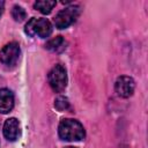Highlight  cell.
I'll return each instance as SVG.
<instances>
[{
    "instance_id": "6da1fadb",
    "label": "cell",
    "mask_w": 148,
    "mask_h": 148,
    "mask_svg": "<svg viewBox=\"0 0 148 148\" xmlns=\"http://www.w3.org/2000/svg\"><path fill=\"white\" fill-rule=\"evenodd\" d=\"M58 134L60 139L66 141H80L84 139L86 131L82 124L75 119H62L58 126Z\"/></svg>"
},
{
    "instance_id": "7a4b0ae2",
    "label": "cell",
    "mask_w": 148,
    "mask_h": 148,
    "mask_svg": "<svg viewBox=\"0 0 148 148\" xmlns=\"http://www.w3.org/2000/svg\"><path fill=\"white\" fill-rule=\"evenodd\" d=\"M25 34L31 37H39V38H46L52 32V24L47 18H36L32 17L28 21L24 29Z\"/></svg>"
},
{
    "instance_id": "3957f363",
    "label": "cell",
    "mask_w": 148,
    "mask_h": 148,
    "mask_svg": "<svg viewBox=\"0 0 148 148\" xmlns=\"http://www.w3.org/2000/svg\"><path fill=\"white\" fill-rule=\"evenodd\" d=\"M47 80H49L50 87L52 88L53 91H56V92L64 91L65 88L67 87V81H68L66 68L60 64L54 65L52 67V69L49 72Z\"/></svg>"
},
{
    "instance_id": "277c9868",
    "label": "cell",
    "mask_w": 148,
    "mask_h": 148,
    "mask_svg": "<svg viewBox=\"0 0 148 148\" xmlns=\"http://www.w3.org/2000/svg\"><path fill=\"white\" fill-rule=\"evenodd\" d=\"M80 14V7L79 6H69L65 9L60 10L56 17H54V24L58 29H65L68 28L75 20L77 18Z\"/></svg>"
},
{
    "instance_id": "5b68a950",
    "label": "cell",
    "mask_w": 148,
    "mask_h": 148,
    "mask_svg": "<svg viewBox=\"0 0 148 148\" xmlns=\"http://www.w3.org/2000/svg\"><path fill=\"white\" fill-rule=\"evenodd\" d=\"M20 53H21V50L17 43L15 42L8 43L0 51V61L7 67H13L18 61Z\"/></svg>"
},
{
    "instance_id": "8992f818",
    "label": "cell",
    "mask_w": 148,
    "mask_h": 148,
    "mask_svg": "<svg viewBox=\"0 0 148 148\" xmlns=\"http://www.w3.org/2000/svg\"><path fill=\"white\" fill-rule=\"evenodd\" d=\"M134 89H135V82L131 76L121 75L116 80L114 90L118 96L123 98H128L130 96L133 95Z\"/></svg>"
},
{
    "instance_id": "52a82bcc",
    "label": "cell",
    "mask_w": 148,
    "mask_h": 148,
    "mask_svg": "<svg viewBox=\"0 0 148 148\" xmlns=\"http://www.w3.org/2000/svg\"><path fill=\"white\" fill-rule=\"evenodd\" d=\"M3 136L8 141H15L20 136V123L16 118H9L5 121L2 127Z\"/></svg>"
},
{
    "instance_id": "ba28073f",
    "label": "cell",
    "mask_w": 148,
    "mask_h": 148,
    "mask_svg": "<svg viewBox=\"0 0 148 148\" xmlns=\"http://www.w3.org/2000/svg\"><path fill=\"white\" fill-rule=\"evenodd\" d=\"M14 108V95L13 92L7 89H0V113H9Z\"/></svg>"
},
{
    "instance_id": "9c48e42d",
    "label": "cell",
    "mask_w": 148,
    "mask_h": 148,
    "mask_svg": "<svg viewBox=\"0 0 148 148\" xmlns=\"http://www.w3.org/2000/svg\"><path fill=\"white\" fill-rule=\"evenodd\" d=\"M56 5L57 2L53 0H38L34 3V8L39 10L43 14H50Z\"/></svg>"
},
{
    "instance_id": "30bf717a",
    "label": "cell",
    "mask_w": 148,
    "mask_h": 148,
    "mask_svg": "<svg viewBox=\"0 0 148 148\" xmlns=\"http://www.w3.org/2000/svg\"><path fill=\"white\" fill-rule=\"evenodd\" d=\"M64 43H65L64 38H62L61 36H57V37L50 39V40L45 44V47H46L47 50H50V51H58V50L64 45Z\"/></svg>"
},
{
    "instance_id": "8fae6325",
    "label": "cell",
    "mask_w": 148,
    "mask_h": 148,
    "mask_svg": "<svg viewBox=\"0 0 148 148\" xmlns=\"http://www.w3.org/2000/svg\"><path fill=\"white\" fill-rule=\"evenodd\" d=\"M12 16H13V18H14L16 22H22V21L27 17V13H25V10H24L23 7L16 5V6H14L13 9H12Z\"/></svg>"
},
{
    "instance_id": "7c38bea8",
    "label": "cell",
    "mask_w": 148,
    "mask_h": 148,
    "mask_svg": "<svg viewBox=\"0 0 148 148\" xmlns=\"http://www.w3.org/2000/svg\"><path fill=\"white\" fill-rule=\"evenodd\" d=\"M54 108L58 110V111H65L69 108V102L67 99V97L65 96H59L56 98L54 101Z\"/></svg>"
},
{
    "instance_id": "4fadbf2b",
    "label": "cell",
    "mask_w": 148,
    "mask_h": 148,
    "mask_svg": "<svg viewBox=\"0 0 148 148\" xmlns=\"http://www.w3.org/2000/svg\"><path fill=\"white\" fill-rule=\"evenodd\" d=\"M3 9H5V2L3 1H0V16L3 13Z\"/></svg>"
},
{
    "instance_id": "5bb4252c",
    "label": "cell",
    "mask_w": 148,
    "mask_h": 148,
    "mask_svg": "<svg viewBox=\"0 0 148 148\" xmlns=\"http://www.w3.org/2000/svg\"><path fill=\"white\" fill-rule=\"evenodd\" d=\"M65 148H76V147H72V146H68V147H65Z\"/></svg>"
}]
</instances>
